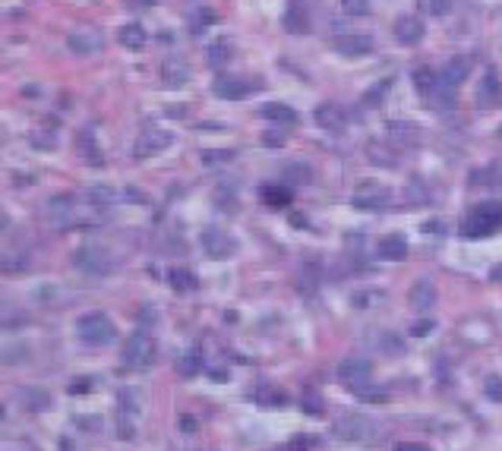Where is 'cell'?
I'll return each mask as SVG.
<instances>
[{
	"mask_svg": "<svg viewBox=\"0 0 502 451\" xmlns=\"http://www.w3.org/2000/svg\"><path fill=\"white\" fill-rule=\"evenodd\" d=\"M499 228H502V202H496V199H489V202H477L461 221V234L470 237V240L489 237V234H496Z\"/></svg>",
	"mask_w": 502,
	"mask_h": 451,
	"instance_id": "obj_1",
	"label": "cell"
},
{
	"mask_svg": "<svg viewBox=\"0 0 502 451\" xmlns=\"http://www.w3.org/2000/svg\"><path fill=\"white\" fill-rule=\"evenodd\" d=\"M76 335H79V341L89 344V347H104V344H111L117 338V328L108 312L92 310L76 319Z\"/></svg>",
	"mask_w": 502,
	"mask_h": 451,
	"instance_id": "obj_2",
	"label": "cell"
},
{
	"mask_svg": "<svg viewBox=\"0 0 502 451\" xmlns=\"http://www.w3.org/2000/svg\"><path fill=\"white\" fill-rule=\"evenodd\" d=\"M155 354H158V347H155V338L149 335V331H133V335L123 341V366L127 369H149L155 363Z\"/></svg>",
	"mask_w": 502,
	"mask_h": 451,
	"instance_id": "obj_3",
	"label": "cell"
},
{
	"mask_svg": "<svg viewBox=\"0 0 502 451\" xmlns=\"http://www.w3.org/2000/svg\"><path fill=\"white\" fill-rule=\"evenodd\" d=\"M76 196L73 193H54L51 199L45 202V215H48V221L54 224V228H60V230H67V228H73L76 224Z\"/></svg>",
	"mask_w": 502,
	"mask_h": 451,
	"instance_id": "obj_4",
	"label": "cell"
},
{
	"mask_svg": "<svg viewBox=\"0 0 502 451\" xmlns=\"http://www.w3.org/2000/svg\"><path fill=\"white\" fill-rule=\"evenodd\" d=\"M174 142V136L168 133V130H161V127H142L140 130V136H136V142H133V155L136 158H152V155H158V152H165L168 146Z\"/></svg>",
	"mask_w": 502,
	"mask_h": 451,
	"instance_id": "obj_5",
	"label": "cell"
},
{
	"mask_svg": "<svg viewBox=\"0 0 502 451\" xmlns=\"http://www.w3.org/2000/svg\"><path fill=\"white\" fill-rule=\"evenodd\" d=\"M73 265L86 275H108L111 268H114V262H111V256L104 253L102 247L86 243V247H79L76 253H73Z\"/></svg>",
	"mask_w": 502,
	"mask_h": 451,
	"instance_id": "obj_6",
	"label": "cell"
},
{
	"mask_svg": "<svg viewBox=\"0 0 502 451\" xmlns=\"http://www.w3.org/2000/svg\"><path fill=\"white\" fill-rule=\"evenodd\" d=\"M351 202L360 211H376V209H382V205H388V190L382 183H376V180H367V183H360L354 190Z\"/></svg>",
	"mask_w": 502,
	"mask_h": 451,
	"instance_id": "obj_7",
	"label": "cell"
},
{
	"mask_svg": "<svg viewBox=\"0 0 502 451\" xmlns=\"http://www.w3.org/2000/svg\"><path fill=\"white\" fill-rule=\"evenodd\" d=\"M102 45H104L102 32H98V29H92V26H79V29H73V32L67 35V48H70L73 54H83V57L98 54V51H102Z\"/></svg>",
	"mask_w": 502,
	"mask_h": 451,
	"instance_id": "obj_8",
	"label": "cell"
},
{
	"mask_svg": "<svg viewBox=\"0 0 502 451\" xmlns=\"http://www.w3.org/2000/svg\"><path fill=\"white\" fill-rule=\"evenodd\" d=\"M369 375H373V363L367 356H344L338 363V379L351 388H357L360 382H369Z\"/></svg>",
	"mask_w": 502,
	"mask_h": 451,
	"instance_id": "obj_9",
	"label": "cell"
},
{
	"mask_svg": "<svg viewBox=\"0 0 502 451\" xmlns=\"http://www.w3.org/2000/svg\"><path fill=\"white\" fill-rule=\"evenodd\" d=\"M199 240H203V249L212 259H231V256H234V240H231L222 228H205Z\"/></svg>",
	"mask_w": 502,
	"mask_h": 451,
	"instance_id": "obj_10",
	"label": "cell"
},
{
	"mask_svg": "<svg viewBox=\"0 0 502 451\" xmlns=\"http://www.w3.org/2000/svg\"><path fill=\"white\" fill-rule=\"evenodd\" d=\"M386 139L395 142L398 148H411L423 142V133H420L417 123H407V120H392L386 127Z\"/></svg>",
	"mask_w": 502,
	"mask_h": 451,
	"instance_id": "obj_11",
	"label": "cell"
},
{
	"mask_svg": "<svg viewBox=\"0 0 502 451\" xmlns=\"http://www.w3.org/2000/svg\"><path fill=\"white\" fill-rule=\"evenodd\" d=\"M376 426L369 423L367 417H341L335 423V432L341 438H351V442H363V438H373Z\"/></svg>",
	"mask_w": 502,
	"mask_h": 451,
	"instance_id": "obj_12",
	"label": "cell"
},
{
	"mask_svg": "<svg viewBox=\"0 0 502 451\" xmlns=\"http://www.w3.org/2000/svg\"><path fill=\"white\" fill-rule=\"evenodd\" d=\"M212 92H215L218 98L237 102V98H247L250 92H253V83H247V79H240V76H218L215 83H212Z\"/></svg>",
	"mask_w": 502,
	"mask_h": 451,
	"instance_id": "obj_13",
	"label": "cell"
},
{
	"mask_svg": "<svg viewBox=\"0 0 502 451\" xmlns=\"http://www.w3.org/2000/svg\"><path fill=\"white\" fill-rule=\"evenodd\" d=\"M313 120H316L323 130H329V133H341V130L348 127V114H344L338 104H332V102L319 104V108L313 111Z\"/></svg>",
	"mask_w": 502,
	"mask_h": 451,
	"instance_id": "obj_14",
	"label": "cell"
},
{
	"mask_svg": "<svg viewBox=\"0 0 502 451\" xmlns=\"http://www.w3.org/2000/svg\"><path fill=\"white\" fill-rule=\"evenodd\" d=\"M332 48H335L341 57H363V54L373 51V39H369V35H338V39L332 41Z\"/></svg>",
	"mask_w": 502,
	"mask_h": 451,
	"instance_id": "obj_15",
	"label": "cell"
},
{
	"mask_svg": "<svg viewBox=\"0 0 502 451\" xmlns=\"http://www.w3.org/2000/svg\"><path fill=\"white\" fill-rule=\"evenodd\" d=\"M186 79H190V67H186L184 57L161 60V85H168V89H180V85H186Z\"/></svg>",
	"mask_w": 502,
	"mask_h": 451,
	"instance_id": "obj_16",
	"label": "cell"
},
{
	"mask_svg": "<svg viewBox=\"0 0 502 451\" xmlns=\"http://www.w3.org/2000/svg\"><path fill=\"white\" fill-rule=\"evenodd\" d=\"M395 39H398L401 45H417V41L423 39V22L414 13L398 16V20H395Z\"/></svg>",
	"mask_w": 502,
	"mask_h": 451,
	"instance_id": "obj_17",
	"label": "cell"
},
{
	"mask_svg": "<svg viewBox=\"0 0 502 451\" xmlns=\"http://www.w3.org/2000/svg\"><path fill=\"white\" fill-rule=\"evenodd\" d=\"M407 300H411V306L417 312H426L430 306H436V284H433L430 278H420L414 281L411 293H407Z\"/></svg>",
	"mask_w": 502,
	"mask_h": 451,
	"instance_id": "obj_18",
	"label": "cell"
},
{
	"mask_svg": "<svg viewBox=\"0 0 502 451\" xmlns=\"http://www.w3.org/2000/svg\"><path fill=\"white\" fill-rule=\"evenodd\" d=\"M477 104H480V108H499L502 104V83L496 73L483 76L480 89H477Z\"/></svg>",
	"mask_w": 502,
	"mask_h": 451,
	"instance_id": "obj_19",
	"label": "cell"
},
{
	"mask_svg": "<svg viewBox=\"0 0 502 451\" xmlns=\"http://www.w3.org/2000/svg\"><path fill=\"white\" fill-rule=\"evenodd\" d=\"M76 146H79V155H83L86 165H92V167H102L104 165L102 146H98V139H95V133H92V130H83V133L76 136Z\"/></svg>",
	"mask_w": 502,
	"mask_h": 451,
	"instance_id": "obj_20",
	"label": "cell"
},
{
	"mask_svg": "<svg viewBox=\"0 0 502 451\" xmlns=\"http://www.w3.org/2000/svg\"><path fill=\"white\" fill-rule=\"evenodd\" d=\"M285 29L291 35H304L306 29H310V13H306V7L300 4V0H294V4H287V10H285Z\"/></svg>",
	"mask_w": 502,
	"mask_h": 451,
	"instance_id": "obj_21",
	"label": "cell"
},
{
	"mask_svg": "<svg viewBox=\"0 0 502 451\" xmlns=\"http://www.w3.org/2000/svg\"><path fill=\"white\" fill-rule=\"evenodd\" d=\"M259 117L262 120H272V123H281V127H287V123H297V111L291 108V104L285 102H269L259 108Z\"/></svg>",
	"mask_w": 502,
	"mask_h": 451,
	"instance_id": "obj_22",
	"label": "cell"
},
{
	"mask_svg": "<svg viewBox=\"0 0 502 451\" xmlns=\"http://www.w3.org/2000/svg\"><path fill=\"white\" fill-rule=\"evenodd\" d=\"M379 259H388V262H401L407 259V240L401 234H388L379 240Z\"/></svg>",
	"mask_w": 502,
	"mask_h": 451,
	"instance_id": "obj_23",
	"label": "cell"
},
{
	"mask_svg": "<svg viewBox=\"0 0 502 451\" xmlns=\"http://www.w3.org/2000/svg\"><path fill=\"white\" fill-rule=\"evenodd\" d=\"M16 394H20L22 407H26V410H32V413H41V410H48V407H51V394L41 391V388H35V385L20 388Z\"/></svg>",
	"mask_w": 502,
	"mask_h": 451,
	"instance_id": "obj_24",
	"label": "cell"
},
{
	"mask_svg": "<svg viewBox=\"0 0 502 451\" xmlns=\"http://www.w3.org/2000/svg\"><path fill=\"white\" fill-rule=\"evenodd\" d=\"M168 284H171L177 293H190V291H196L199 287V281H196V275H193L190 268L174 265L171 272H168Z\"/></svg>",
	"mask_w": 502,
	"mask_h": 451,
	"instance_id": "obj_25",
	"label": "cell"
},
{
	"mask_svg": "<svg viewBox=\"0 0 502 451\" xmlns=\"http://www.w3.org/2000/svg\"><path fill=\"white\" fill-rule=\"evenodd\" d=\"M117 39H121L123 48H130V51H140V48H146V29L140 26V22H127V26H121V32H117Z\"/></svg>",
	"mask_w": 502,
	"mask_h": 451,
	"instance_id": "obj_26",
	"label": "cell"
},
{
	"mask_svg": "<svg viewBox=\"0 0 502 451\" xmlns=\"http://www.w3.org/2000/svg\"><path fill=\"white\" fill-rule=\"evenodd\" d=\"M262 202L269 205V209H287V205H291V190H287V186H278V183H269V186H262Z\"/></svg>",
	"mask_w": 502,
	"mask_h": 451,
	"instance_id": "obj_27",
	"label": "cell"
},
{
	"mask_svg": "<svg viewBox=\"0 0 502 451\" xmlns=\"http://www.w3.org/2000/svg\"><path fill=\"white\" fill-rule=\"evenodd\" d=\"M300 407H304L306 417H323L325 413V401L316 388H304V398H300Z\"/></svg>",
	"mask_w": 502,
	"mask_h": 451,
	"instance_id": "obj_28",
	"label": "cell"
},
{
	"mask_svg": "<svg viewBox=\"0 0 502 451\" xmlns=\"http://www.w3.org/2000/svg\"><path fill=\"white\" fill-rule=\"evenodd\" d=\"M411 79H414V89H417L420 95H430L433 85H436V70H433V67H417V70L411 73Z\"/></svg>",
	"mask_w": 502,
	"mask_h": 451,
	"instance_id": "obj_29",
	"label": "cell"
},
{
	"mask_svg": "<svg viewBox=\"0 0 502 451\" xmlns=\"http://www.w3.org/2000/svg\"><path fill=\"white\" fill-rule=\"evenodd\" d=\"M86 199H89V205L95 211H108L111 205H114V193H111L108 186H92V190L86 193Z\"/></svg>",
	"mask_w": 502,
	"mask_h": 451,
	"instance_id": "obj_30",
	"label": "cell"
},
{
	"mask_svg": "<svg viewBox=\"0 0 502 451\" xmlns=\"http://www.w3.org/2000/svg\"><path fill=\"white\" fill-rule=\"evenodd\" d=\"M354 394L360 401H367V404H382V401H388V391L379 385H373V382H363V385L354 388Z\"/></svg>",
	"mask_w": 502,
	"mask_h": 451,
	"instance_id": "obj_31",
	"label": "cell"
},
{
	"mask_svg": "<svg viewBox=\"0 0 502 451\" xmlns=\"http://www.w3.org/2000/svg\"><path fill=\"white\" fill-rule=\"evenodd\" d=\"M199 369H203V356H199V350H196V347L186 350V354L177 360V373H180V375H186V379H190V375H196Z\"/></svg>",
	"mask_w": 502,
	"mask_h": 451,
	"instance_id": "obj_32",
	"label": "cell"
},
{
	"mask_svg": "<svg viewBox=\"0 0 502 451\" xmlns=\"http://www.w3.org/2000/svg\"><path fill=\"white\" fill-rule=\"evenodd\" d=\"M256 398H259L262 407H281L287 401V394L281 391V388H275V385H262L259 391H256Z\"/></svg>",
	"mask_w": 502,
	"mask_h": 451,
	"instance_id": "obj_33",
	"label": "cell"
},
{
	"mask_svg": "<svg viewBox=\"0 0 502 451\" xmlns=\"http://www.w3.org/2000/svg\"><path fill=\"white\" fill-rule=\"evenodd\" d=\"M22 268H29V256L26 253H4L0 256V272H22Z\"/></svg>",
	"mask_w": 502,
	"mask_h": 451,
	"instance_id": "obj_34",
	"label": "cell"
},
{
	"mask_svg": "<svg viewBox=\"0 0 502 451\" xmlns=\"http://www.w3.org/2000/svg\"><path fill=\"white\" fill-rule=\"evenodd\" d=\"M228 41H215V45L209 48V64L212 67H222V64H228Z\"/></svg>",
	"mask_w": 502,
	"mask_h": 451,
	"instance_id": "obj_35",
	"label": "cell"
},
{
	"mask_svg": "<svg viewBox=\"0 0 502 451\" xmlns=\"http://www.w3.org/2000/svg\"><path fill=\"white\" fill-rule=\"evenodd\" d=\"M341 4V10L348 16H367L369 13V0H338Z\"/></svg>",
	"mask_w": 502,
	"mask_h": 451,
	"instance_id": "obj_36",
	"label": "cell"
},
{
	"mask_svg": "<svg viewBox=\"0 0 502 451\" xmlns=\"http://www.w3.org/2000/svg\"><path fill=\"white\" fill-rule=\"evenodd\" d=\"M92 388H95V379L92 375H79V379H73L67 385V394H89Z\"/></svg>",
	"mask_w": 502,
	"mask_h": 451,
	"instance_id": "obj_37",
	"label": "cell"
},
{
	"mask_svg": "<svg viewBox=\"0 0 502 451\" xmlns=\"http://www.w3.org/2000/svg\"><path fill=\"white\" fill-rule=\"evenodd\" d=\"M483 394H487L489 401H499L502 404V379L499 375H487V382H483Z\"/></svg>",
	"mask_w": 502,
	"mask_h": 451,
	"instance_id": "obj_38",
	"label": "cell"
},
{
	"mask_svg": "<svg viewBox=\"0 0 502 451\" xmlns=\"http://www.w3.org/2000/svg\"><path fill=\"white\" fill-rule=\"evenodd\" d=\"M285 177H294V183H310L313 180V171L304 165H287L285 167Z\"/></svg>",
	"mask_w": 502,
	"mask_h": 451,
	"instance_id": "obj_39",
	"label": "cell"
},
{
	"mask_svg": "<svg viewBox=\"0 0 502 451\" xmlns=\"http://www.w3.org/2000/svg\"><path fill=\"white\" fill-rule=\"evenodd\" d=\"M218 16H215V10H209V7H203L196 16H193V32H203V26H212Z\"/></svg>",
	"mask_w": 502,
	"mask_h": 451,
	"instance_id": "obj_40",
	"label": "cell"
},
{
	"mask_svg": "<svg viewBox=\"0 0 502 451\" xmlns=\"http://www.w3.org/2000/svg\"><path fill=\"white\" fill-rule=\"evenodd\" d=\"M420 4H423V10L433 16H445L452 10V0H420Z\"/></svg>",
	"mask_w": 502,
	"mask_h": 451,
	"instance_id": "obj_41",
	"label": "cell"
},
{
	"mask_svg": "<svg viewBox=\"0 0 502 451\" xmlns=\"http://www.w3.org/2000/svg\"><path fill=\"white\" fill-rule=\"evenodd\" d=\"M287 142V130H272V133H262V146H285Z\"/></svg>",
	"mask_w": 502,
	"mask_h": 451,
	"instance_id": "obj_42",
	"label": "cell"
},
{
	"mask_svg": "<svg viewBox=\"0 0 502 451\" xmlns=\"http://www.w3.org/2000/svg\"><path fill=\"white\" fill-rule=\"evenodd\" d=\"M388 89H392V79H386V83H379V85H376V89L367 95V104H369V108H376V104H379V98L386 95Z\"/></svg>",
	"mask_w": 502,
	"mask_h": 451,
	"instance_id": "obj_43",
	"label": "cell"
},
{
	"mask_svg": "<svg viewBox=\"0 0 502 451\" xmlns=\"http://www.w3.org/2000/svg\"><path fill=\"white\" fill-rule=\"evenodd\" d=\"M16 322H26V316H22V312H10L7 306H0V328H4V325H16Z\"/></svg>",
	"mask_w": 502,
	"mask_h": 451,
	"instance_id": "obj_44",
	"label": "cell"
},
{
	"mask_svg": "<svg viewBox=\"0 0 502 451\" xmlns=\"http://www.w3.org/2000/svg\"><path fill=\"white\" fill-rule=\"evenodd\" d=\"M369 155H373V161H376V165H388V167H395V165H398V158H386L379 146H373V148H369Z\"/></svg>",
	"mask_w": 502,
	"mask_h": 451,
	"instance_id": "obj_45",
	"label": "cell"
},
{
	"mask_svg": "<svg viewBox=\"0 0 502 451\" xmlns=\"http://www.w3.org/2000/svg\"><path fill=\"white\" fill-rule=\"evenodd\" d=\"M430 331H433V319H423V322H417V325L411 328V335H414V338H426Z\"/></svg>",
	"mask_w": 502,
	"mask_h": 451,
	"instance_id": "obj_46",
	"label": "cell"
},
{
	"mask_svg": "<svg viewBox=\"0 0 502 451\" xmlns=\"http://www.w3.org/2000/svg\"><path fill=\"white\" fill-rule=\"evenodd\" d=\"M180 429L186 432V436H193V432L199 429V423H196V417H190V413H184V417H180Z\"/></svg>",
	"mask_w": 502,
	"mask_h": 451,
	"instance_id": "obj_47",
	"label": "cell"
},
{
	"mask_svg": "<svg viewBox=\"0 0 502 451\" xmlns=\"http://www.w3.org/2000/svg\"><path fill=\"white\" fill-rule=\"evenodd\" d=\"M395 451H430V445H423V442H398L395 445Z\"/></svg>",
	"mask_w": 502,
	"mask_h": 451,
	"instance_id": "obj_48",
	"label": "cell"
},
{
	"mask_svg": "<svg viewBox=\"0 0 502 451\" xmlns=\"http://www.w3.org/2000/svg\"><path fill=\"white\" fill-rule=\"evenodd\" d=\"M231 152H203V161L205 165H215V161H228Z\"/></svg>",
	"mask_w": 502,
	"mask_h": 451,
	"instance_id": "obj_49",
	"label": "cell"
},
{
	"mask_svg": "<svg viewBox=\"0 0 502 451\" xmlns=\"http://www.w3.org/2000/svg\"><path fill=\"white\" fill-rule=\"evenodd\" d=\"M7 228H10V215L4 211V205H0V234H4Z\"/></svg>",
	"mask_w": 502,
	"mask_h": 451,
	"instance_id": "obj_50",
	"label": "cell"
},
{
	"mask_svg": "<svg viewBox=\"0 0 502 451\" xmlns=\"http://www.w3.org/2000/svg\"><path fill=\"white\" fill-rule=\"evenodd\" d=\"M209 375H212V379H218V382L228 379V373H224V369H209Z\"/></svg>",
	"mask_w": 502,
	"mask_h": 451,
	"instance_id": "obj_51",
	"label": "cell"
},
{
	"mask_svg": "<svg viewBox=\"0 0 502 451\" xmlns=\"http://www.w3.org/2000/svg\"><path fill=\"white\" fill-rule=\"evenodd\" d=\"M489 281H502V265L489 268Z\"/></svg>",
	"mask_w": 502,
	"mask_h": 451,
	"instance_id": "obj_52",
	"label": "cell"
},
{
	"mask_svg": "<svg viewBox=\"0 0 502 451\" xmlns=\"http://www.w3.org/2000/svg\"><path fill=\"white\" fill-rule=\"evenodd\" d=\"M60 451H73V445H70V438H60Z\"/></svg>",
	"mask_w": 502,
	"mask_h": 451,
	"instance_id": "obj_53",
	"label": "cell"
},
{
	"mask_svg": "<svg viewBox=\"0 0 502 451\" xmlns=\"http://www.w3.org/2000/svg\"><path fill=\"white\" fill-rule=\"evenodd\" d=\"M4 417H7V410H4V404H0V419H4Z\"/></svg>",
	"mask_w": 502,
	"mask_h": 451,
	"instance_id": "obj_54",
	"label": "cell"
}]
</instances>
